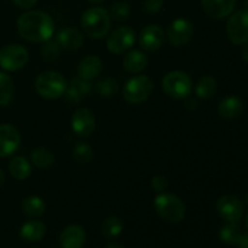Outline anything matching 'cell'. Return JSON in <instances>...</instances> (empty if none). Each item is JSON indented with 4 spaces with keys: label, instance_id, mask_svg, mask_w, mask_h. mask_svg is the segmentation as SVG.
<instances>
[{
    "label": "cell",
    "instance_id": "obj_14",
    "mask_svg": "<svg viewBox=\"0 0 248 248\" xmlns=\"http://www.w3.org/2000/svg\"><path fill=\"white\" fill-rule=\"evenodd\" d=\"M86 242V232L80 225H68L60 235L61 248H82Z\"/></svg>",
    "mask_w": 248,
    "mask_h": 248
},
{
    "label": "cell",
    "instance_id": "obj_19",
    "mask_svg": "<svg viewBox=\"0 0 248 248\" xmlns=\"http://www.w3.org/2000/svg\"><path fill=\"white\" fill-rule=\"evenodd\" d=\"M244 111V103L236 96H229L223 99L218 106V114L224 119H235Z\"/></svg>",
    "mask_w": 248,
    "mask_h": 248
},
{
    "label": "cell",
    "instance_id": "obj_33",
    "mask_svg": "<svg viewBox=\"0 0 248 248\" xmlns=\"http://www.w3.org/2000/svg\"><path fill=\"white\" fill-rule=\"evenodd\" d=\"M70 87H73L75 91L79 92L81 96H84V94L86 96V94L90 92V90H91V84H90V81H87V80L80 79V78L78 77L77 79L72 80V85H70Z\"/></svg>",
    "mask_w": 248,
    "mask_h": 248
},
{
    "label": "cell",
    "instance_id": "obj_28",
    "mask_svg": "<svg viewBox=\"0 0 248 248\" xmlns=\"http://www.w3.org/2000/svg\"><path fill=\"white\" fill-rule=\"evenodd\" d=\"M123 220L116 216H110L102 224V232H103L104 236L111 239V237L119 236L123 232Z\"/></svg>",
    "mask_w": 248,
    "mask_h": 248
},
{
    "label": "cell",
    "instance_id": "obj_18",
    "mask_svg": "<svg viewBox=\"0 0 248 248\" xmlns=\"http://www.w3.org/2000/svg\"><path fill=\"white\" fill-rule=\"evenodd\" d=\"M56 43L65 50H77L84 43V35L75 28L61 29L56 36Z\"/></svg>",
    "mask_w": 248,
    "mask_h": 248
},
{
    "label": "cell",
    "instance_id": "obj_39",
    "mask_svg": "<svg viewBox=\"0 0 248 248\" xmlns=\"http://www.w3.org/2000/svg\"><path fill=\"white\" fill-rule=\"evenodd\" d=\"M242 58H244L245 61L248 63V41H246V43L244 44V47H242Z\"/></svg>",
    "mask_w": 248,
    "mask_h": 248
},
{
    "label": "cell",
    "instance_id": "obj_24",
    "mask_svg": "<svg viewBox=\"0 0 248 248\" xmlns=\"http://www.w3.org/2000/svg\"><path fill=\"white\" fill-rule=\"evenodd\" d=\"M195 92L196 94H198V97H200V98H211V97L215 96V93L217 92V81H216L215 78L211 77V75L202 77L198 81Z\"/></svg>",
    "mask_w": 248,
    "mask_h": 248
},
{
    "label": "cell",
    "instance_id": "obj_44",
    "mask_svg": "<svg viewBox=\"0 0 248 248\" xmlns=\"http://www.w3.org/2000/svg\"><path fill=\"white\" fill-rule=\"evenodd\" d=\"M246 228H247V230H248V215L246 216Z\"/></svg>",
    "mask_w": 248,
    "mask_h": 248
},
{
    "label": "cell",
    "instance_id": "obj_6",
    "mask_svg": "<svg viewBox=\"0 0 248 248\" xmlns=\"http://www.w3.org/2000/svg\"><path fill=\"white\" fill-rule=\"evenodd\" d=\"M154 84L147 75H136L126 82L123 96L128 103L140 104L152 94Z\"/></svg>",
    "mask_w": 248,
    "mask_h": 248
},
{
    "label": "cell",
    "instance_id": "obj_37",
    "mask_svg": "<svg viewBox=\"0 0 248 248\" xmlns=\"http://www.w3.org/2000/svg\"><path fill=\"white\" fill-rule=\"evenodd\" d=\"M184 107H186V109H188L189 111H193L198 108V102H196L195 99L186 97V102H184Z\"/></svg>",
    "mask_w": 248,
    "mask_h": 248
},
{
    "label": "cell",
    "instance_id": "obj_7",
    "mask_svg": "<svg viewBox=\"0 0 248 248\" xmlns=\"http://www.w3.org/2000/svg\"><path fill=\"white\" fill-rule=\"evenodd\" d=\"M29 60V53L19 44H10L0 50V67L7 72H16L23 68Z\"/></svg>",
    "mask_w": 248,
    "mask_h": 248
},
{
    "label": "cell",
    "instance_id": "obj_20",
    "mask_svg": "<svg viewBox=\"0 0 248 248\" xmlns=\"http://www.w3.org/2000/svg\"><path fill=\"white\" fill-rule=\"evenodd\" d=\"M46 227L39 220H29L24 223L19 230V235L27 242H38L45 236Z\"/></svg>",
    "mask_w": 248,
    "mask_h": 248
},
{
    "label": "cell",
    "instance_id": "obj_21",
    "mask_svg": "<svg viewBox=\"0 0 248 248\" xmlns=\"http://www.w3.org/2000/svg\"><path fill=\"white\" fill-rule=\"evenodd\" d=\"M148 64L145 53L140 50H132L126 53L123 60V65L128 73H140Z\"/></svg>",
    "mask_w": 248,
    "mask_h": 248
},
{
    "label": "cell",
    "instance_id": "obj_12",
    "mask_svg": "<svg viewBox=\"0 0 248 248\" xmlns=\"http://www.w3.org/2000/svg\"><path fill=\"white\" fill-rule=\"evenodd\" d=\"M72 128L78 136L86 137L90 136L96 128V118L91 110L86 108H80L73 113Z\"/></svg>",
    "mask_w": 248,
    "mask_h": 248
},
{
    "label": "cell",
    "instance_id": "obj_29",
    "mask_svg": "<svg viewBox=\"0 0 248 248\" xmlns=\"http://www.w3.org/2000/svg\"><path fill=\"white\" fill-rule=\"evenodd\" d=\"M73 156L79 164H89L93 157V150L87 143L79 142L73 149Z\"/></svg>",
    "mask_w": 248,
    "mask_h": 248
},
{
    "label": "cell",
    "instance_id": "obj_5",
    "mask_svg": "<svg viewBox=\"0 0 248 248\" xmlns=\"http://www.w3.org/2000/svg\"><path fill=\"white\" fill-rule=\"evenodd\" d=\"M162 89L167 96L177 99H186L193 91V81L186 73L173 70L164 77Z\"/></svg>",
    "mask_w": 248,
    "mask_h": 248
},
{
    "label": "cell",
    "instance_id": "obj_9",
    "mask_svg": "<svg viewBox=\"0 0 248 248\" xmlns=\"http://www.w3.org/2000/svg\"><path fill=\"white\" fill-rule=\"evenodd\" d=\"M136 33L130 27H120L111 31L107 39V47L113 53H121L128 50L135 43Z\"/></svg>",
    "mask_w": 248,
    "mask_h": 248
},
{
    "label": "cell",
    "instance_id": "obj_36",
    "mask_svg": "<svg viewBox=\"0 0 248 248\" xmlns=\"http://www.w3.org/2000/svg\"><path fill=\"white\" fill-rule=\"evenodd\" d=\"M12 1L21 9H31L36 4L38 0H12Z\"/></svg>",
    "mask_w": 248,
    "mask_h": 248
},
{
    "label": "cell",
    "instance_id": "obj_8",
    "mask_svg": "<svg viewBox=\"0 0 248 248\" xmlns=\"http://www.w3.org/2000/svg\"><path fill=\"white\" fill-rule=\"evenodd\" d=\"M227 34L235 45H242L248 41V10L235 12L227 23Z\"/></svg>",
    "mask_w": 248,
    "mask_h": 248
},
{
    "label": "cell",
    "instance_id": "obj_10",
    "mask_svg": "<svg viewBox=\"0 0 248 248\" xmlns=\"http://www.w3.org/2000/svg\"><path fill=\"white\" fill-rule=\"evenodd\" d=\"M217 212L228 223H237L244 215V205L232 195H224L218 199Z\"/></svg>",
    "mask_w": 248,
    "mask_h": 248
},
{
    "label": "cell",
    "instance_id": "obj_13",
    "mask_svg": "<svg viewBox=\"0 0 248 248\" xmlns=\"http://www.w3.org/2000/svg\"><path fill=\"white\" fill-rule=\"evenodd\" d=\"M21 137L15 126L9 124L0 125V157H6L14 154L18 148Z\"/></svg>",
    "mask_w": 248,
    "mask_h": 248
},
{
    "label": "cell",
    "instance_id": "obj_22",
    "mask_svg": "<svg viewBox=\"0 0 248 248\" xmlns=\"http://www.w3.org/2000/svg\"><path fill=\"white\" fill-rule=\"evenodd\" d=\"M9 171L14 178L18 179V181H24L31 176V167L26 157L16 156L10 161Z\"/></svg>",
    "mask_w": 248,
    "mask_h": 248
},
{
    "label": "cell",
    "instance_id": "obj_17",
    "mask_svg": "<svg viewBox=\"0 0 248 248\" xmlns=\"http://www.w3.org/2000/svg\"><path fill=\"white\" fill-rule=\"evenodd\" d=\"M102 69H103V63H102L101 58L90 55L85 57L78 65V75H79L80 79L90 81V80H93L94 78L98 77Z\"/></svg>",
    "mask_w": 248,
    "mask_h": 248
},
{
    "label": "cell",
    "instance_id": "obj_34",
    "mask_svg": "<svg viewBox=\"0 0 248 248\" xmlns=\"http://www.w3.org/2000/svg\"><path fill=\"white\" fill-rule=\"evenodd\" d=\"M169 186V182L164 176H155L152 179V188L157 193H164Z\"/></svg>",
    "mask_w": 248,
    "mask_h": 248
},
{
    "label": "cell",
    "instance_id": "obj_32",
    "mask_svg": "<svg viewBox=\"0 0 248 248\" xmlns=\"http://www.w3.org/2000/svg\"><path fill=\"white\" fill-rule=\"evenodd\" d=\"M41 55H43L44 60L48 61V62L55 61L60 55V45L56 41H45L44 45L41 46Z\"/></svg>",
    "mask_w": 248,
    "mask_h": 248
},
{
    "label": "cell",
    "instance_id": "obj_4",
    "mask_svg": "<svg viewBox=\"0 0 248 248\" xmlns=\"http://www.w3.org/2000/svg\"><path fill=\"white\" fill-rule=\"evenodd\" d=\"M36 92L43 98L56 99L65 93L67 81L62 74L53 70L41 73L35 81Z\"/></svg>",
    "mask_w": 248,
    "mask_h": 248
},
{
    "label": "cell",
    "instance_id": "obj_35",
    "mask_svg": "<svg viewBox=\"0 0 248 248\" xmlns=\"http://www.w3.org/2000/svg\"><path fill=\"white\" fill-rule=\"evenodd\" d=\"M162 0H144V4H143V9L148 14H156L161 10L162 7Z\"/></svg>",
    "mask_w": 248,
    "mask_h": 248
},
{
    "label": "cell",
    "instance_id": "obj_16",
    "mask_svg": "<svg viewBox=\"0 0 248 248\" xmlns=\"http://www.w3.org/2000/svg\"><path fill=\"white\" fill-rule=\"evenodd\" d=\"M236 0H201L203 11L213 19H222L234 10Z\"/></svg>",
    "mask_w": 248,
    "mask_h": 248
},
{
    "label": "cell",
    "instance_id": "obj_38",
    "mask_svg": "<svg viewBox=\"0 0 248 248\" xmlns=\"http://www.w3.org/2000/svg\"><path fill=\"white\" fill-rule=\"evenodd\" d=\"M237 245H239V248H248V234L242 235L241 240Z\"/></svg>",
    "mask_w": 248,
    "mask_h": 248
},
{
    "label": "cell",
    "instance_id": "obj_2",
    "mask_svg": "<svg viewBox=\"0 0 248 248\" xmlns=\"http://www.w3.org/2000/svg\"><path fill=\"white\" fill-rule=\"evenodd\" d=\"M81 27L90 38H104L110 28V15L102 7H91L82 14Z\"/></svg>",
    "mask_w": 248,
    "mask_h": 248
},
{
    "label": "cell",
    "instance_id": "obj_27",
    "mask_svg": "<svg viewBox=\"0 0 248 248\" xmlns=\"http://www.w3.org/2000/svg\"><path fill=\"white\" fill-rule=\"evenodd\" d=\"M14 81L5 73L0 72V107L9 106L14 98Z\"/></svg>",
    "mask_w": 248,
    "mask_h": 248
},
{
    "label": "cell",
    "instance_id": "obj_3",
    "mask_svg": "<svg viewBox=\"0 0 248 248\" xmlns=\"http://www.w3.org/2000/svg\"><path fill=\"white\" fill-rule=\"evenodd\" d=\"M154 207L157 215L169 223L182 222L186 213L183 201L173 194L159 193L154 200Z\"/></svg>",
    "mask_w": 248,
    "mask_h": 248
},
{
    "label": "cell",
    "instance_id": "obj_42",
    "mask_svg": "<svg viewBox=\"0 0 248 248\" xmlns=\"http://www.w3.org/2000/svg\"><path fill=\"white\" fill-rule=\"evenodd\" d=\"M89 1L92 2V4H102L104 0H89Z\"/></svg>",
    "mask_w": 248,
    "mask_h": 248
},
{
    "label": "cell",
    "instance_id": "obj_1",
    "mask_svg": "<svg viewBox=\"0 0 248 248\" xmlns=\"http://www.w3.org/2000/svg\"><path fill=\"white\" fill-rule=\"evenodd\" d=\"M17 29L22 38L31 43H45L55 33L52 17L43 11H28L17 21Z\"/></svg>",
    "mask_w": 248,
    "mask_h": 248
},
{
    "label": "cell",
    "instance_id": "obj_15",
    "mask_svg": "<svg viewBox=\"0 0 248 248\" xmlns=\"http://www.w3.org/2000/svg\"><path fill=\"white\" fill-rule=\"evenodd\" d=\"M164 43V31L157 24L145 27L140 35V45L145 51H156Z\"/></svg>",
    "mask_w": 248,
    "mask_h": 248
},
{
    "label": "cell",
    "instance_id": "obj_31",
    "mask_svg": "<svg viewBox=\"0 0 248 248\" xmlns=\"http://www.w3.org/2000/svg\"><path fill=\"white\" fill-rule=\"evenodd\" d=\"M110 18H114L115 21H125L130 17L131 15V6L125 1L115 2L110 7Z\"/></svg>",
    "mask_w": 248,
    "mask_h": 248
},
{
    "label": "cell",
    "instance_id": "obj_43",
    "mask_svg": "<svg viewBox=\"0 0 248 248\" xmlns=\"http://www.w3.org/2000/svg\"><path fill=\"white\" fill-rule=\"evenodd\" d=\"M245 203L248 205V193L246 194V195H245Z\"/></svg>",
    "mask_w": 248,
    "mask_h": 248
},
{
    "label": "cell",
    "instance_id": "obj_30",
    "mask_svg": "<svg viewBox=\"0 0 248 248\" xmlns=\"http://www.w3.org/2000/svg\"><path fill=\"white\" fill-rule=\"evenodd\" d=\"M119 84L113 78H106L96 84V91L102 97H111L118 92Z\"/></svg>",
    "mask_w": 248,
    "mask_h": 248
},
{
    "label": "cell",
    "instance_id": "obj_25",
    "mask_svg": "<svg viewBox=\"0 0 248 248\" xmlns=\"http://www.w3.org/2000/svg\"><path fill=\"white\" fill-rule=\"evenodd\" d=\"M31 160L34 164V166L39 169H48L55 162V156L52 153L46 148H35L31 154Z\"/></svg>",
    "mask_w": 248,
    "mask_h": 248
},
{
    "label": "cell",
    "instance_id": "obj_11",
    "mask_svg": "<svg viewBox=\"0 0 248 248\" xmlns=\"http://www.w3.org/2000/svg\"><path fill=\"white\" fill-rule=\"evenodd\" d=\"M193 33L194 27L190 21L186 18H177L170 24L167 39L173 46H182L190 40Z\"/></svg>",
    "mask_w": 248,
    "mask_h": 248
},
{
    "label": "cell",
    "instance_id": "obj_23",
    "mask_svg": "<svg viewBox=\"0 0 248 248\" xmlns=\"http://www.w3.org/2000/svg\"><path fill=\"white\" fill-rule=\"evenodd\" d=\"M22 210L29 217H40L45 213L46 205L39 196H28L22 202Z\"/></svg>",
    "mask_w": 248,
    "mask_h": 248
},
{
    "label": "cell",
    "instance_id": "obj_41",
    "mask_svg": "<svg viewBox=\"0 0 248 248\" xmlns=\"http://www.w3.org/2000/svg\"><path fill=\"white\" fill-rule=\"evenodd\" d=\"M106 248H125V247L121 246V245L119 244H110L108 245V246H106Z\"/></svg>",
    "mask_w": 248,
    "mask_h": 248
},
{
    "label": "cell",
    "instance_id": "obj_40",
    "mask_svg": "<svg viewBox=\"0 0 248 248\" xmlns=\"http://www.w3.org/2000/svg\"><path fill=\"white\" fill-rule=\"evenodd\" d=\"M4 182H5V174H4V172H2L1 170H0V186H1L2 184H4Z\"/></svg>",
    "mask_w": 248,
    "mask_h": 248
},
{
    "label": "cell",
    "instance_id": "obj_26",
    "mask_svg": "<svg viewBox=\"0 0 248 248\" xmlns=\"http://www.w3.org/2000/svg\"><path fill=\"white\" fill-rule=\"evenodd\" d=\"M242 232L241 228L237 225V223H228L220 229L219 237L223 242L228 245H237L241 240Z\"/></svg>",
    "mask_w": 248,
    "mask_h": 248
}]
</instances>
